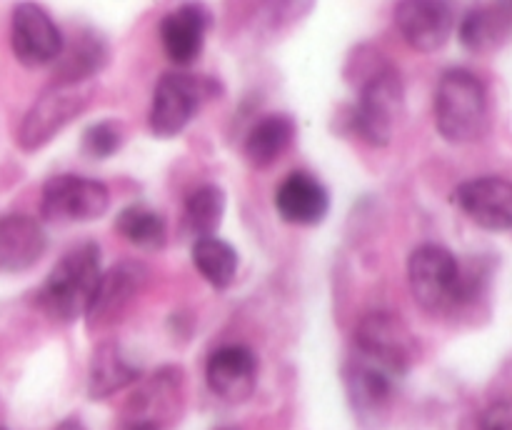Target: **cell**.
<instances>
[{"mask_svg":"<svg viewBox=\"0 0 512 430\" xmlns=\"http://www.w3.org/2000/svg\"><path fill=\"white\" fill-rule=\"evenodd\" d=\"M215 90H218V83L203 75L180 73V70L165 73L155 85L153 103H150V130L160 138H173L183 133L200 105L213 98Z\"/></svg>","mask_w":512,"mask_h":430,"instance_id":"6","label":"cell"},{"mask_svg":"<svg viewBox=\"0 0 512 430\" xmlns=\"http://www.w3.org/2000/svg\"><path fill=\"white\" fill-rule=\"evenodd\" d=\"M405 110V88L393 65H380L360 85L353 128L370 145H388Z\"/></svg>","mask_w":512,"mask_h":430,"instance_id":"5","label":"cell"},{"mask_svg":"<svg viewBox=\"0 0 512 430\" xmlns=\"http://www.w3.org/2000/svg\"><path fill=\"white\" fill-rule=\"evenodd\" d=\"M508 10L503 8H480L470 10L460 23V40L473 53H485V50L498 48L508 35Z\"/></svg>","mask_w":512,"mask_h":430,"instance_id":"23","label":"cell"},{"mask_svg":"<svg viewBox=\"0 0 512 430\" xmlns=\"http://www.w3.org/2000/svg\"><path fill=\"white\" fill-rule=\"evenodd\" d=\"M208 13L200 5H183L173 10L160 23V40H163L165 55L175 65L195 63L203 53L205 30H208Z\"/></svg>","mask_w":512,"mask_h":430,"instance_id":"16","label":"cell"},{"mask_svg":"<svg viewBox=\"0 0 512 430\" xmlns=\"http://www.w3.org/2000/svg\"><path fill=\"white\" fill-rule=\"evenodd\" d=\"M120 145H123V133L113 120H100L83 133L85 153L93 158H110L113 153H118Z\"/></svg>","mask_w":512,"mask_h":430,"instance_id":"26","label":"cell"},{"mask_svg":"<svg viewBox=\"0 0 512 430\" xmlns=\"http://www.w3.org/2000/svg\"><path fill=\"white\" fill-rule=\"evenodd\" d=\"M115 228L130 243L148 250L163 248L165 238H168L165 220L155 210L145 208V205H130V208L120 210L118 220H115Z\"/></svg>","mask_w":512,"mask_h":430,"instance_id":"25","label":"cell"},{"mask_svg":"<svg viewBox=\"0 0 512 430\" xmlns=\"http://www.w3.org/2000/svg\"><path fill=\"white\" fill-rule=\"evenodd\" d=\"M193 263L198 273L213 285L215 290L230 288V283L238 275V253L230 243L215 238H198L193 245Z\"/></svg>","mask_w":512,"mask_h":430,"instance_id":"22","label":"cell"},{"mask_svg":"<svg viewBox=\"0 0 512 430\" xmlns=\"http://www.w3.org/2000/svg\"><path fill=\"white\" fill-rule=\"evenodd\" d=\"M93 90V80H85V83H63V80H53V83L38 95V100L30 105L23 123H20V148L33 153V150H40L43 145H48L70 120H75L85 108H88L90 98H93Z\"/></svg>","mask_w":512,"mask_h":430,"instance_id":"4","label":"cell"},{"mask_svg":"<svg viewBox=\"0 0 512 430\" xmlns=\"http://www.w3.org/2000/svg\"><path fill=\"white\" fill-rule=\"evenodd\" d=\"M258 378V360L245 345H225L208 358L205 380L218 398L228 403H243L253 395Z\"/></svg>","mask_w":512,"mask_h":430,"instance_id":"13","label":"cell"},{"mask_svg":"<svg viewBox=\"0 0 512 430\" xmlns=\"http://www.w3.org/2000/svg\"><path fill=\"white\" fill-rule=\"evenodd\" d=\"M408 283L413 298L428 313H448L468 298V280L458 258L443 245L425 243L410 253Z\"/></svg>","mask_w":512,"mask_h":430,"instance_id":"3","label":"cell"},{"mask_svg":"<svg viewBox=\"0 0 512 430\" xmlns=\"http://www.w3.org/2000/svg\"><path fill=\"white\" fill-rule=\"evenodd\" d=\"M108 60V48L103 40L95 33H80L70 45L63 43V53L55 63H60L58 73L53 80H63V83H85L93 80V75Z\"/></svg>","mask_w":512,"mask_h":430,"instance_id":"20","label":"cell"},{"mask_svg":"<svg viewBox=\"0 0 512 430\" xmlns=\"http://www.w3.org/2000/svg\"><path fill=\"white\" fill-rule=\"evenodd\" d=\"M180 390H183V373L180 368H163L153 375L148 385L133 398V410L145 415L138 425L153 423L158 428V415L170 413L180 403Z\"/></svg>","mask_w":512,"mask_h":430,"instance_id":"21","label":"cell"},{"mask_svg":"<svg viewBox=\"0 0 512 430\" xmlns=\"http://www.w3.org/2000/svg\"><path fill=\"white\" fill-rule=\"evenodd\" d=\"M53 430H85V425L80 423V420H73V418H70V420H63V423L55 425Z\"/></svg>","mask_w":512,"mask_h":430,"instance_id":"28","label":"cell"},{"mask_svg":"<svg viewBox=\"0 0 512 430\" xmlns=\"http://www.w3.org/2000/svg\"><path fill=\"white\" fill-rule=\"evenodd\" d=\"M140 378V368L125 355L118 343L100 345L93 353L88 375V395L90 398H108L115 390L135 383Z\"/></svg>","mask_w":512,"mask_h":430,"instance_id":"18","label":"cell"},{"mask_svg":"<svg viewBox=\"0 0 512 430\" xmlns=\"http://www.w3.org/2000/svg\"><path fill=\"white\" fill-rule=\"evenodd\" d=\"M218 430H235V428H218Z\"/></svg>","mask_w":512,"mask_h":430,"instance_id":"30","label":"cell"},{"mask_svg":"<svg viewBox=\"0 0 512 430\" xmlns=\"http://www.w3.org/2000/svg\"><path fill=\"white\" fill-rule=\"evenodd\" d=\"M223 213L225 193L213 183L195 188L185 200V225L198 238H210L218 230Z\"/></svg>","mask_w":512,"mask_h":430,"instance_id":"24","label":"cell"},{"mask_svg":"<svg viewBox=\"0 0 512 430\" xmlns=\"http://www.w3.org/2000/svg\"><path fill=\"white\" fill-rule=\"evenodd\" d=\"M293 138L295 123L288 115H265L250 128L245 138V158L253 168H268L290 148Z\"/></svg>","mask_w":512,"mask_h":430,"instance_id":"19","label":"cell"},{"mask_svg":"<svg viewBox=\"0 0 512 430\" xmlns=\"http://www.w3.org/2000/svg\"><path fill=\"white\" fill-rule=\"evenodd\" d=\"M110 193L100 180L83 175H55L45 183L40 213L50 223H88L108 210Z\"/></svg>","mask_w":512,"mask_h":430,"instance_id":"8","label":"cell"},{"mask_svg":"<svg viewBox=\"0 0 512 430\" xmlns=\"http://www.w3.org/2000/svg\"><path fill=\"white\" fill-rule=\"evenodd\" d=\"M100 270V248L95 243H83L68 250L55 263L38 293V305L55 320H75L85 315L93 300Z\"/></svg>","mask_w":512,"mask_h":430,"instance_id":"2","label":"cell"},{"mask_svg":"<svg viewBox=\"0 0 512 430\" xmlns=\"http://www.w3.org/2000/svg\"><path fill=\"white\" fill-rule=\"evenodd\" d=\"M435 125L450 143H473L488 128V93L483 80L465 68L440 75L435 90Z\"/></svg>","mask_w":512,"mask_h":430,"instance_id":"1","label":"cell"},{"mask_svg":"<svg viewBox=\"0 0 512 430\" xmlns=\"http://www.w3.org/2000/svg\"><path fill=\"white\" fill-rule=\"evenodd\" d=\"M345 385H348L350 403L360 420H378L393 398V375L360 358L348 365Z\"/></svg>","mask_w":512,"mask_h":430,"instance_id":"17","label":"cell"},{"mask_svg":"<svg viewBox=\"0 0 512 430\" xmlns=\"http://www.w3.org/2000/svg\"><path fill=\"white\" fill-rule=\"evenodd\" d=\"M45 248H48V235L38 220L23 213L0 218V270L23 273L43 258Z\"/></svg>","mask_w":512,"mask_h":430,"instance_id":"14","label":"cell"},{"mask_svg":"<svg viewBox=\"0 0 512 430\" xmlns=\"http://www.w3.org/2000/svg\"><path fill=\"white\" fill-rule=\"evenodd\" d=\"M145 283H148V270L140 263H133V260H123V263L103 270V275L98 280V288L93 293V300H90L88 310H85L88 323H115L130 308L133 298H138Z\"/></svg>","mask_w":512,"mask_h":430,"instance_id":"11","label":"cell"},{"mask_svg":"<svg viewBox=\"0 0 512 430\" xmlns=\"http://www.w3.org/2000/svg\"><path fill=\"white\" fill-rule=\"evenodd\" d=\"M395 23L410 48L420 50V53H435L453 35L455 13L448 3L405 0L395 8Z\"/></svg>","mask_w":512,"mask_h":430,"instance_id":"12","label":"cell"},{"mask_svg":"<svg viewBox=\"0 0 512 430\" xmlns=\"http://www.w3.org/2000/svg\"><path fill=\"white\" fill-rule=\"evenodd\" d=\"M480 430H512V403L500 400L490 405L480 420Z\"/></svg>","mask_w":512,"mask_h":430,"instance_id":"27","label":"cell"},{"mask_svg":"<svg viewBox=\"0 0 512 430\" xmlns=\"http://www.w3.org/2000/svg\"><path fill=\"white\" fill-rule=\"evenodd\" d=\"M0 430H3V428H0Z\"/></svg>","mask_w":512,"mask_h":430,"instance_id":"31","label":"cell"},{"mask_svg":"<svg viewBox=\"0 0 512 430\" xmlns=\"http://www.w3.org/2000/svg\"><path fill=\"white\" fill-rule=\"evenodd\" d=\"M63 35L58 25L35 3L15 5L13 18H10V48L18 63L25 68H43L55 63L63 53Z\"/></svg>","mask_w":512,"mask_h":430,"instance_id":"9","label":"cell"},{"mask_svg":"<svg viewBox=\"0 0 512 430\" xmlns=\"http://www.w3.org/2000/svg\"><path fill=\"white\" fill-rule=\"evenodd\" d=\"M355 348L360 360L385 370L388 375L408 373L415 360V340L403 320L385 310L368 313L355 330Z\"/></svg>","mask_w":512,"mask_h":430,"instance_id":"7","label":"cell"},{"mask_svg":"<svg viewBox=\"0 0 512 430\" xmlns=\"http://www.w3.org/2000/svg\"><path fill=\"white\" fill-rule=\"evenodd\" d=\"M453 203L485 230L512 228V180L498 175L465 180L455 188Z\"/></svg>","mask_w":512,"mask_h":430,"instance_id":"10","label":"cell"},{"mask_svg":"<svg viewBox=\"0 0 512 430\" xmlns=\"http://www.w3.org/2000/svg\"><path fill=\"white\" fill-rule=\"evenodd\" d=\"M130 430H158V428H153V425H133Z\"/></svg>","mask_w":512,"mask_h":430,"instance_id":"29","label":"cell"},{"mask_svg":"<svg viewBox=\"0 0 512 430\" xmlns=\"http://www.w3.org/2000/svg\"><path fill=\"white\" fill-rule=\"evenodd\" d=\"M275 208L280 218L293 225H318L328 215L330 195L313 175L293 173L280 183Z\"/></svg>","mask_w":512,"mask_h":430,"instance_id":"15","label":"cell"}]
</instances>
